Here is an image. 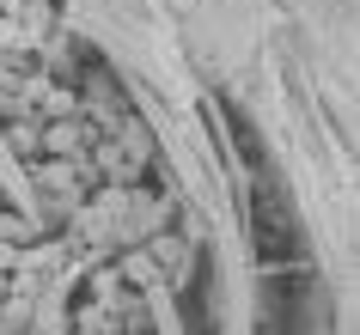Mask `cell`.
<instances>
[{
	"mask_svg": "<svg viewBox=\"0 0 360 335\" xmlns=\"http://www.w3.org/2000/svg\"><path fill=\"white\" fill-rule=\"evenodd\" d=\"M43 152L79 159V152H86V129H79V122H43Z\"/></svg>",
	"mask_w": 360,
	"mask_h": 335,
	"instance_id": "2",
	"label": "cell"
},
{
	"mask_svg": "<svg viewBox=\"0 0 360 335\" xmlns=\"http://www.w3.org/2000/svg\"><path fill=\"white\" fill-rule=\"evenodd\" d=\"M13 152L37 165V152H43V129H37V122H19V129H13Z\"/></svg>",
	"mask_w": 360,
	"mask_h": 335,
	"instance_id": "3",
	"label": "cell"
},
{
	"mask_svg": "<svg viewBox=\"0 0 360 335\" xmlns=\"http://www.w3.org/2000/svg\"><path fill=\"white\" fill-rule=\"evenodd\" d=\"M19 6L25 0H0V19H19Z\"/></svg>",
	"mask_w": 360,
	"mask_h": 335,
	"instance_id": "6",
	"label": "cell"
},
{
	"mask_svg": "<svg viewBox=\"0 0 360 335\" xmlns=\"http://www.w3.org/2000/svg\"><path fill=\"white\" fill-rule=\"evenodd\" d=\"M19 104H31V110H37L43 122H56V116L68 122V116H74V92H61V86H49V79H31Z\"/></svg>",
	"mask_w": 360,
	"mask_h": 335,
	"instance_id": "1",
	"label": "cell"
},
{
	"mask_svg": "<svg viewBox=\"0 0 360 335\" xmlns=\"http://www.w3.org/2000/svg\"><path fill=\"white\" fill-rule=\"evenodd\" d=\"M37 183L49 189V195H56V189L68 195V189H74V165H37Z\"/></svg>",
	"mask_w": 360,
	"mask_h": 335,
	"instance_id": "4",
	"label": "cell"
},
{
	"mask_svg": "<svg viewBox=\"0 0 360 335\" xmlns=\"http://www.w3.org/2000/svg\"><path fill=\"white\" fill-rule=\"evenodd\" d=\"M0 298H6V280H0Z\"/></svg>",
	"mask_w": 360,
	"mask_h": 335,
	"instance_id": "7",
	"label": "cell"
},
{
	"mask_svg": "<svg viewBox=\"0 0 360 335\" xmlns=\"http://www.w3.org/2000/svg\"><path fill=\"white\" fill-rule=\"evenodd\" d=\"M0 49H31V37H25L19 19H0Z\"/></svg>",
	"mask_w": 360,
	"mask_h": 335,
	"instance_id": "5",
	"label": "cell"
}]
</instances>
